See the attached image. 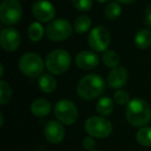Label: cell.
Segmentation results:
<instances>
[{
  "instance_id": "9c48e42d",
  "label": "cell",
  "mask_w": 151,
  "mask_h": 151,
  "mask_svg": "<svg viewBox=\"0 0 151 151\" xmlns=\"http://www.w3.org/2000/svg\"><path fill=\"white\" fill-rule=\"evenodd\" d=\"M111 42V35L108 28L96 26L88 34V45L95 52H105Z\"/></svg>"
},
{
  "instance_id": "ffe728a7",
  "label": "cell",
  "mask_w": 151,
  "mask_h": 151,
  "mask_svg": "<svg viewBox=\"0 0 151 151\" xmlns=\"http://www.w3.org/2000/svg\"><path fill=\"white\" fill-rule=\"evenodd\" d=\"M45 34L44 27L40 22H33L28 28V37L31 42H37L42 38Z\"/></svg>"
},
{
  "instance_id": "9a60e30c",
  "label": "cell",
  "mask_w": 151,
  "mask_h": 151,
  "mask_svg": "<svg viewBox=\"0 0 151 151\" xmlns=\"http://www.w3.org/2000/svg\"><path fill=\"white\" fill-rule=\"evenodd\" d=\"M52 105L46 99H37L30 105V111L36 117H46L50 114Z\"/></svg>"
},
{
  "instance_id": "4fadbf2b",
  "label": "cell",
  "mask_w": 151,
  "mask_h": 151,
  "mask_svg": "<svg viewBox=\"0 0 151 151\" xmlns=\"http://www.w3.org/2000/svg\"><path fill=\"white\" fill-rule=\"evenodd\" d=\"M99 59L96 53L92 51H81L76 56V64L79 68L84 70H90L99 65Z\"/></svg>"
},
{
  "instance_id": "3957f363",
  "label": "cell",
  "mask_w": 151,
  "mask_h": 151,
  "mask_svg": "<svg viewBox=\"0 0 151 151\" xmlns=\"http://www.w3.org/2000/svg\"><path fill=\"white\" fill-rule=\"evenodd\" d=\"M71 57L69 53L62 49L50 52L46 57V67L53 75H62L69 68Z\"/></svg>"
},
{
  "instance_id": "83f0119b",
  "label": "cell",
  "mask_w": 151,
  "mask_h": 151,
  "mask_svg": "<svg viewBox=\"0 0 151 151\" xmlns=\"http://www.w3.org/2000/svg\"><path fill=\"white\" fill-rule=\"evenodd\" d=\"M145 24L151 29V4L148 5L145 11Z\"/></svg>"
},
{
  "instance_id": "ba28073f",
  "label": "cell",
  "mask_w": 151,
  "mask_h": 151,
  "mask_svg": "<svg viewBox=\"0 0 151 151\" xmlns=\"http://www.w3.org/2000/svg\"><path fill=\"white\" fill-rule=\"evenodd\" d=\"M54 114L61 123L71 125L78 119V109L71 101L66 99H60L55 104Z\"/></svg>"
},
{
  "instance_id": "52a82bcc",
  "label": "cell",
  "mask_w": 151,
  "mask_h": 151,
  "mask_svg": "<svg viewBox=\"0 0 151 151\" xmlns=\"http://www.w3.org/2000/svg\"><path fill=\"white\" fill-rule=\"evenodd\" d=\"M73 26L65 19H56L50 22L46 28V35L53 42H62L73 34Z\"/></svg>"
},
{
  "instance_id": "7402d4cb",
  "label": "cell",
  "mask_w": 151,
  "mask_h": 151,
  "mask_svg": "<svg viewBox=\"0 0 151 151\" xmlns=\"http://www.w3.org/2000/svg\"><path fill=\"white\" fill-rule=\"evenodd\" d=\"M137 141L140 145L145 147L151 146V127L144 126L137 132Z\"/></svg>"
},
{
  "instance_id": "5b68a950",
  "label": "cell",
  "mask_w": 151,
  "mask_h": 151,
  "mask_svg": "<svg viewBox=\"0 0 151 151\" xmlns=\"http://www.w3.org/2000/svg\"><path fill=\"white\" fill-rule=\"evenodd\" d=\"M85 129L93 138L105 139L111 134L113 126L111 121L104 116H91L85 122Z\"/></svg>"
},
{
  "instance_id": "d6a6232c",
  "label": "cell",
  "mask_w": 151,
  "mask_h": 151,
  "mask_svg": "<svg viewBox=\"0 0 151 151\" xmlns=\"http://www.w3.org/2000/svg\"><path fill=\"white\" fill-rule=\"evenodd\" d=\"M92 151H99V150H92Z\"/></svg>"
},
{
  "instance_id": "603a6c76",
  "label": "cell",
  "mask_w": 151,
  "mask_h": 151,
  "mask_svg": "<svg viewBox=\"0 0 151 151\" xmlns=\"http://www.w3.org/2000/svg\"><path fill=\"white\" fill-rule=\"evenodd\" d=\"M104 14H105L106 18L110 20H115L121 15V6L118 2L113 1L110 2L106 5L105 9H104Z\"/></svg>"
},
{
  "instance_id": "4316f807",
  "label": "cell",
  "mask_w": 151,
  "mask_h": 151,
  "mask_svg": "<svg viewBox=\"0 0 151 151\" xmlns=\"http://www.w3.org/2000/svg\"><path fill=\"white\" fill-rule=\"evenodd\" d=\"M83 147L88 151L94 150V147H95L94 140H93L91 137H86V138L83 140Z\"/></svg>"
},
{
  "instance_id": "1f68e13d",
  "label": "cell",
  "mask_w": 151,
  "mask_h": 151,
  "mask_svg": "<svg viewBox=\"0 0 151 151\" xmlns=\"http://www.w3.org/2000/svg\"><path fill=\"white\" fill-rule=\"evenodd\" d=\"M95 1H97V2H99V3H106V2H108L109 0H95Z\"/></svg>"
},
{
  "instance_id": "cb8c5ba5",
  "label": "cell",
  "mask_w": 151,
  "mask_h": 151,
  "mask_svg": "<svg viewBox=\"0 0 151 151\" xmlns=\"http://www.w3.org/2000/svg\"><path fill=\"white\" fill-rule=\"evenodd\" d=\"M12 88L9 84L4 80L0 81V104L5 105L7 104L12 99Z\"/></svg>"
},
{
  "instance_id": "8992f818",
  "label": "cell",
  "mask_w": 151,
  "mask_h": 151,
  "mask_svg": "<svg viewBox=\"0 0 151 151\" xmlns=\"http://www.w3.org/2000/svg\"><path fill=\"white\" fill-rule=\"evenodd\" d=\"M22 6L18 0H3L0 5V21L6 26L19 23L22 18Z\"/></svg>"
},
{
  "instance_id": "30bf717a",
  "label": "cell",
  "mask_w": 151,
  "mask_h": 151,
  "mask_svg": "<svg viewBox=\"0 0 151 151\" xmlns=\"http://www.w3.org/2000/svg\"><path fill=\"white\" fill-rule=\"evenodd\" d=\"M21 44V35L15 28H3L0 32V45L6 52H14L18 50Z\"/></svg>"
},
{
  "instance_id": "2e32d148",
  "label": "cell",
  "mask_w": 151,
  "mask_h": 151,
  "mask_svg": "<svg viewBox=\"0 0 151 151\" xmlns=\"http://www.w3.org/2000/svg\"><path fill=\"white\" fill-rule=\"evenodd\" d=\"M38 87L45 93H52L56 90L57 82L52 75H50V73H44V75L40 76Z\"/></svg>"
},
{
  "instance_id": "6da1fadb",
  "label": "cell",
  "mask_w": 151,
  "mask_h": 151,
  "mask_svg": "<svg viewBox=\"0 0 151 151\" xmlns=\"http://www.w3.org/2000/svg\"><path fill=\"white\" fill-rule=\"evenodd\" d=\"M106 88V82L96 73H88L79 81L77 92L81 99L91 101L99 97Z\"/></svg>"
},
{
  "instance_id": "e0dca14e",
  "label": "cell",
  "mask_w": 151,
  "mask_h": 151,
  "mask_svg": "<svg viewBox=\"0 0 151 151\" xmlns=\"http://www.w3.org/2000/svg\"><path fill=\"white\" fill-rule=\"evenodd\" d=\"M134 44L141 50L148 49L151 46V32L149 29H141L134 36Z\"/></svg>"
},
{
  "instance_id": "484cf974",
  "label": "cell",
  "mask_w": 151,
  "mask_h": 151,
  "mask_svg": "<svg viewBox=\"0 0 151 151\" xmlns=\"http://www.w3.org/2000/svg\"><path fill=\"white\" fill-rule=\"evenodd\" d=\"M71 3L76 9L80 12H88L93 5L92 0H71Z\"/></svg>"
},
{
  "instance_id": "d6986e66",
  "label": "cell",
  "mask_w": 151,
  "mask_h": 151,
  "mask_svg": "<svg viewBox=\"0 0 151 151\" xmlns=\"http://www.w3.org/2000/svg\"><path fill=\"white\" fill-rule=\"evenodd\" d=\"M91 25H92V21L88 16H79L75 20L73 29L78 34H83L90 30Z\"/></svg>"
},
{
  "instance_id": "277c9868",
  "label": "cell",
  "mask_w": 151,
  "mask_h": 151,
  "mask_svg": "<svg viewBox=\"0 0 151 151\" xmlns=\"http://www.w3.org/2000/svg\"><path fill=\"white\" fill-rule=\"evenodd\" d=\"M44 61L42 57L36 53L28 52L20 57L19 68L22 73L29 78H36L42 76L44 70Z\"/></svg>"
},
{
  "instance_id": "ac0fdd59",
  "label": "cell",
  "mask_w": 151,
  "mask_h": 151,
  "mask_svg": "<svg viewBox=\"0 0 151 151\" xmlns=\"http://www.w3.org/2000/svg\"><path fill=\"white\" fill-rule=\"evenodd\" d=\"M114 110V101L111 97L104 96L99 99L96 103V111L99 116H109L112 114Z\"/></svg>"
},
{
  "instance_id": "44dd1931",
  "label": "cell",
  "mask_w": 151,
  "mask_h": 151,
  "mask_svg": "<svg viewBox=\"0 0 151 151\" xmlns=\"http://www.w3.org/2000/svg\"><path fill=\"white\" fill-rule=\"evenodd\" d=\"M101 60H103V63L106 65V66L110 67V68H112V69L117 67L120 62L119 55L112 50L105 51L103 56H101Z\"/></svg>"
},
{
  "instance_id": "7c38bea8",
  "label": "cell",
  "mask_w": 151,
  "mask_h": 151,
  "mask_svg": "<svg viewBox=\"0 0 151 151\" xmlns=\"http://www.w3.org/2000/svg\"><path fill=\"white\" fill-rule=\"evenodd\" d=\"M64 128L62 124L55 120H51L45 126V137L51 144H59L64 139Z\"/></svg>"
},
{
  "instance_id": "d4e9b609",
  "label": "cell",
  "mask_w": 151,
  "mask_h": 151,
  "mask_svg": "<svg viewBox=\"0 0 151 151\" xmlns=\"http://www.w3.org/2000/svg\"><path fill=\"white\" fill-rule=\"evenodd\" d=\"M114 101L119 106H127L130 101V97L127 91L125 90H117L114 94Z\"/></svg>"
},
{
  "instance_id": "7a4b0ae2",
  "label": "cell",
  "mask_w": 151,
  "mask_h": 151,
  "mask_svg": "<svg viewBox=\"0 0 151 151\" xmlns=\"http://www.w3.org/2000/svg\"><path fill=\"white\" fill-rule=\"evenodd\" d=\"M125 116L132 125L145 126L151 120V108L144 99L136 97L126 106Z\"/></svg>"
},
{
  "instance_id": "4dcf8cb0",
  "label": "cell",
  "mask_w": 151,
  "mask_h": 151,
  "mask_svg": "<svg viewBox=\"0 0 151 151\" xmlns=\"http://www.w3.org/2000/svg\"><path fill=\"white\" fill-rule=\"evenodd\" d=\"M0 119H1V122H0V124H1V126L3 125V122H4V118H3V114L0 113Z\"/></svg>"
},
{
  "instance_id": "5bb4252c",
  "label": "cell",
  "mask_w": 151,
  "mask_h": 151,
  "mask_svg": "<svg viewBox=\"0 0 151 151\" xmlns=\"http://www.w3.org/2000/svg\"><path fill=\"white\" fill-rule=\"evenodd\" d=\"M127 70L122 66L113 68L108 75V84L113 89H120L126 84Z\"/></svg>"
},
{
  "instance_id": "f1b7e54d",
  "label": "cell",
  "mask_w": 151,
  "mask_h": 151,
  "mask_svg": "<svg viewBox=\"0 0 151 151\" xmlns=\"http://www.w3.org/2000/svg\"><path fill=\"white\" fill-rule=\"evenodd\" d=\"M117 1L120 3H123V4H130V3L136 2L137 0H117Z\"/></svg>"
},
{
  "instance_id": "f546056e",
  "label": "cell",
  "mask_w": 151,
  "mask_h": 151,
  "mask_svg": "<svg viewBox=\"0 0 151 151\" xmlns=\"http://www.w3.org/2000/svg\"><path fill=\"white\" fill-rule=\"evenodd\" d=\"M0 67H1V73H0V77L2 78L3 75H4V67H3V64H0Z\"/></svg>"
},
{
  "instance_id": "8fae6325",
  "label": "cell",
  "mask_w": 151,
  "mask_h": 151,
  "mask_svg": "<svg viewBox=\"0 0 151 151\" xmlns=\"http://www.w3.org/2000/svg\"><path fill=\"white\" fill-rule=\"evenodd\" d=\"M32 14L38 22H50L56 15L54 5L48 0H37L32 5Z\"/></svg>"
}]
</instances>
